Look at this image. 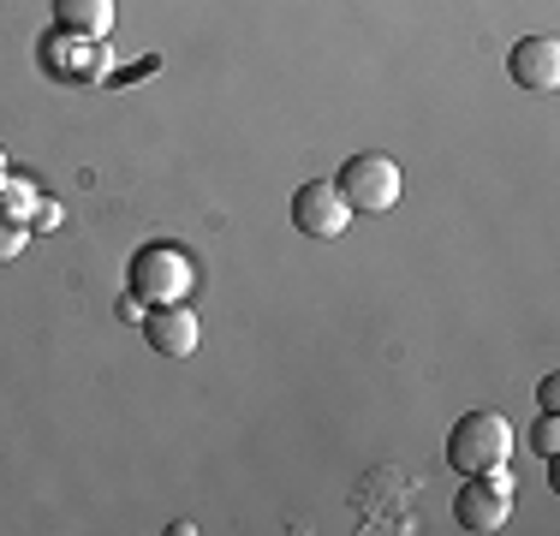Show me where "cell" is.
Masks as SVG:
<instances>
[{"label": "cell", "instance_id": "obj_4", "mask_svg": "<svg viewBox=\"0 0 560 536\" xmlns=\"http://www.w3.org/2000/svg\"><path fill=\"white\" fill-rule=\"evenodd\" d=\"M346 221H352V209H346V197L335 191V179H304L299 191H292V226H299L304 238H340Z\"/></svg>", "mask_w": 560, "mask_h": 536}, {"label": "cell", "instance_id": "obj_5", "mask_svg": "<svg viewBox=\"0 0 560 536\" xmlns=\"http://www.w3.org/2000/svg\"><path fill=\"white\" fill-rule=\"evenodd\" d=\"M506 78L530 96H555L560 84V43L555 36H525V43L506 48Z\"/></svg>", "mask_w": 560, "mask_h": 536}, {"label": "cell", "instance_id": "obj_1", "mask_svg": "<svg viewBox=\"0 0 560 536\" xmlns=\"http://www.w3.org/2000/svg\"><path fill=\"white\" fill-rule=\"evenodd\" d=\"M506 453H513V423H506L501 411H465V418L447 429V465L459 477L495 471V465H506Z\"/></svg>", "mask_w": 560, "mask_h": 536}, {"label": "cell", "instance_id": "obj_9", "mask_svg": "<svg viewBox=\"0 0 560 536\" xmlns=\"http://www.w3.org/2000/svg\"><path fill=\"white\" fill-rule=\"evenodd\" d=\"M24 245H31V221H19V214L0 209V263L24 257Z\"/></svg>", "mask_w": 560, "mask_h": 536}, {"label": "cell", "instance_id": "obj_6", "mask_svg": "<svg viewBox=\"0 0 560 536\" xmlns=\"http://www.w3.org/2000/svg\"><path fill=\"white\" fill-rule=\"evenodd\" d=\"M143 340L162 358H191L197 352V316L185 304H150L143 311Z\"/></svg>", "mask_w": 560, "mask_h": 536}, {"label": "cell", "instance_id": "obj_8", "mask_svg": "<svg viewBox=\"0 0 560 536\" xmlns=\"http://www.w3.org/2000/svg\"><path fill=\"white\" fill-rule=\"evenodd\" d=\"M55 24L72 36L102 43V36L114 31V0H55Z\"/></svg>", "mask_w": 560, "mask_h": 536}, {"label": "cell", "instance_id": "obj_7", "mask_svg": "<svg viewBox=\"0 0 560 536\" xmlns=\"http://www.w3.org/2000/svg\"><path fill=\"white\" fill-rule=\"evenodd\" d=\"M506 513H513V494L495 489L489 477H465L459 501H453V518H459L465 531H501Z\"/></svg>", "mask_w": 560, "mask_h": 536}, {"label": "cell", "instance_id": "obj_10", "mask_svg": "<svg viewBox=\"0 0 560 536\" xmlns=\"http://www.w3.org/2000/svg\"><path fill=\"white\" fill-rule=\"evenodd\" d=\"M530 447H537L542 459H555V453H560V418H555V411H542V423H537V435H530Z\"/></svg>", "mask_w": 560, "mask_h": 536}, {"label": "cell", "instance_id": "obj_2", "mask_svg": "<svg viewBox=\"0 0 560 536\" xmlns=\"http://www.w3.org/2000/svg\"><path fill=\"white\" fill-rule=\"evenodd\" d=\"M126 280H131V292H138L143 304H185L197 292L191 257H185V250H173V245H143L138 257H131Z\"/></svg>", "mask_w": 560, "mask_h": 536}, {"label": "cell", "instance_id": "obj_11", "mask_svg": "<svg viewBox=\"0 0 560 536\" xmlns=\"http://www.w3.org/2000/svg\"><path fill=\"white\" fill-rule=\"evenodd\" d=\"M0 191H7V203H0V209L24 221V209H31V191H36V185H24V179H0Z\"/></svg>", "mask_w": 560, "mask_h": 536}, {"label": "cell", "instance_id": "obj_14", "mask_svg": "<svg viewBox=\"0 0 560 536\" xmlns=\"http://www.w3.org/2000/svg\"><path fill=\"white\" fill-rule=\"evenodd\" d=\"M0 179H7V150H0Z\"/></svg>", "mask_w": 560, "mask_h": 536}, {"label": "cell", "instance_id": "obj_12", "mask_svg": "<svg viewBox=\"0 0 560 536\" xmlns=\"http://www.w3.org/2000/svg\"><path fill=\"white\" fill-rule=\"evenodd\" d=\"M537 394H542V411H555V406H560V375H549V382H542Z\"/></svg>", "mask_w": 560, "mask_h": 536}, {"label": "cell", "instance_id": "obj_13", "mask_svg": "<svg viewBox=\"0 0 560 536\" xmlns=\"http://www.w3.org/2000/svg\"><path fill=\"white\" fill-rule=\"evenodd\" d=\"M60 221V203H36V214H31V226H55Z\"/></svg>", "mask_w": 560, "mask_h": 536}, {"label": "cell", "instance_id": "obj_3", "mask_svg": "<svg viewBox=\"0 0 560 536\" xmlns=\"http://www.w3.org/2000/svg\"><path fill=\"white\" fill-rule=\"evenodd\" d=\"M335 191L346 197L352 214H382V209L399 203V167L388 155H352L335 173Z\"/></svg>", "mask_w": 560, "mask_h": 536}]
</instances>
